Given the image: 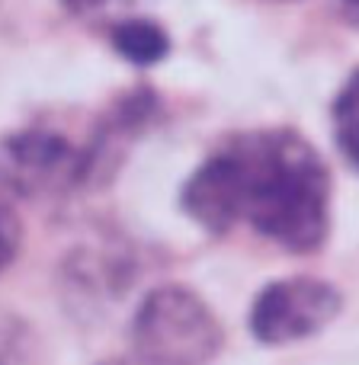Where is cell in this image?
I'll return each instance as SVG.
<instances>
[{
    "label": "cell",
    "instance_id": "1",
    "mask_svg": "<svg viewBox=\"0 0 359 365\" xmlns=\"http://www.w3.org/2000/svg\"><path fill=\"white\" fill-rule=\"evenodd\" d=\"M183 208L206 231L251 225L289 253H315L330 231V177L295 132L238 135L183 189Z\"/></svg>",
    "mask_w": 359,
    "mask_h": 365
},
{
    "label": "cell",
    "instance_id": "2",
    "mask_svg": "<svg viewBox=\"0 0 359 365\" xmlns=\"http://www.w3.org/2000/svg\"><path fill=\"white\" fill-rule=\"evenodd\" d=\"M225 343L215 311L183 285H161L132 321V346L145 365H208Z\"/></svg>",
    "mask_w": 359,
    "mask_h": 365
},
{
    "label": "cell",
    "instance_id": "3",
    "mask_svg": "<svg viewBox=\"0 0 359 365\" xmlns=\"http://www.w3.org/2000/svg\"><path fill=\"white\" fill-rule=\"evenodd\" d=\"M340 314V292L324 279L292 276L270 282L251 308V334L266 346L321 334Z\"/></svg>",
    "mask_w": 359,
    "mask_h": 365
},
{
    "label": "cell",
    "instance_id": "4",
    "mask_svg": "<svg viewBox=\"0 0 359 365\" xmlns=\"http://www.w3.org/2000/svg\"><path fill=\"white\" fill-rule=\"evenodd\" d=\"M81 170V154L58 135L23 132L0 141V192L45 195L74 182Z\"/></svg>",
    "mask_w": 359,
    "mask_h": 365
},
{
    "label": "cell",
    "instance_id": "5",
    "mask_svg": "<svg viewBox=\"0 0 359 365\" xmlns=\"http://www.w3.org/2000/svg\"><path fill=\"white\" fill-rule=\"evenodd\" d=\"M113 45L119 48L122 58L135 64H154L167 55L171 42H167V32L161 26L148 23V19H128L119 23L113 29Z\"/></svg>",
    "mask_w": 359,
    "mask_h": 365
},
{
    "label": "cell",
    "instance_id": "6",
    "mask_svg": "<svg viewBox=\"0 0 359 365\" xmlns=\"http://www.w3.org/2000/svg\"><path fill=\"white\" fill-rule=\"evenodd\" d=\"M334 135L347 160L359 170V71L334 100Z\"/></svg>",
    "mask_w": 359,
    "mask_h": 365
},
{
    "label": "cell",
    "instance_id": "7",
    "mask_svg": "<svg viewBox=\"0 0 359 365\" xmlns=\"http://www.w3.org/2000/svg\"><path fill=\"white\" fill-rule=\"evenodd\" d=\"M16 247H19V221H16V215H13L10 202L0 192V269L10 266Z\"/></svg>",
    "mask_w": 359,
    "mask_h": 365
},
{
    "label": "cell",
    "instance_id": "8",
    "mask_svg": "<svg viewBox=\"0 0 359 365\" xmlns=\"http://www.w3.org/2000/svg\"><path fill=\"white\" fill-rule=\"evenodd\" d=\"M340 6H343V13H347L353 23H359V0H340Z\"/></svg>",
    "mask_w": 359,
    "mask_h": 365
},
{
    "label": "cell",
    "instance_id": "9",
    "mask_svg": "<svg viewBox=\"0 0 359 365\" xmlns=\"http://www.w3.org/2000/svg\"><path fill=\"white\" fill-rule=\"evenodd\" d=\"M74 10H93V6H100V4H106V0H68Z\"/></svg>",
    "mask_w": 359,
    "mask_h": 365
}]
</instances>
